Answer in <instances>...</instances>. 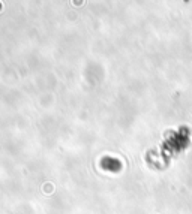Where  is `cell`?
Returning <instances> with one entry per match:
<instances>
[{"instance_id":"1","label":"cell","mask_w":192,"mask_h":214,"mask_svg":"<svg viewBox=\"0 0 192 214\" xmlns=\"http://www.w3.org/2000/svg\"><path fill=\"white\" fill-rule=\"evenodd\" d=\"M83 3H84V0H72V5H74V6H81Z\"/></svg>"}]
</instances>
